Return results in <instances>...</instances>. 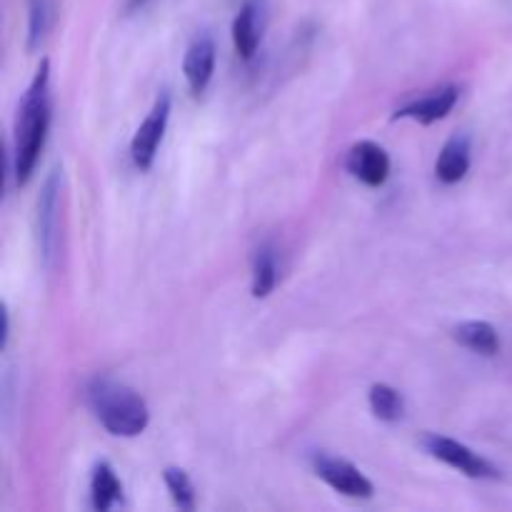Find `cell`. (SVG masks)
I'll return each instance as SVG.
<instances>
[{
  "label": "cell",
  "instance_id": "6da1fadb",
  "mask_svg": "<svg viewBox=\"0 0 512 512\" xmlns=\"http://www.w3.org/2000/svg\"><path fill=\"white\" fill-rule=\"evenodd\" d=\"M50 63L43 60L20 103L18 128H15V180L25 185L38 165L50 125Z\"/></svg>",
  "mask_w": 512,
  "mask_h": 512
},
{
  "label": "cell",
  "instance_id": "7a4b0ae2",
  "mask_svg": "<svg viewBox=\"0 0 512 512\" xmlns=\"http://www.w3.org/2000/svg\"><path fill=\"white\" fill-rule=\"evenodd\" d=\"M88 405L110 435L135 438L150 423V410L145 400L128 385L98 378L88 385Z\"/></svg>",
  "mask_w": 512,
  "mask_h": 512
},
{
  "label": "cell",
  "instance_id": "3957f363",
  "mask_svg": "<svg viewBox=\"0 0 512 512\" xmlns=\"http://www.w3.org/2000/svg\"><path fill=\"white\" fill-rule=\"evenodd\" d=\"M423 445L433 458L443 460L445 465L455 468L458 473L468 475V478H475V480L500 478L498 468H495L490 460H485L483 455H478L475 450H470L468 445L458 443V440L445 438V435H425Z\"/></svg>",
  "mask_w": 512,
  "mask_h": 512
},
{
  "label": "cell",
  "instance_id": "277c9868",
  "mask_svg": "<svg viewBox=\"0 0 512 512\" xmlns=\"http://www.w3.org/2000/svg\"><path fill=\"white\" fill-rule=\"evenodd\" d=\"M313 470L323 483H328L335 493L348 495V498L368 500L373 498L375 488L353 463L343 458H333V455L318 453L313 458Z\"/></svg>",
  "mask_w": 512,
  "mask_h": 512
},
{
  "label": "cell",
  "instance_id": "5b68a950",
  "mask_svg": "<svg viewBox=\"0 0 512 512\" xmlns=\"http://www.w3.org/2000/svg\"><path fill=\"white\" fill-rule=\"evenodd\" d=\"M170 118V95L160 93L155 100L153 110L148 113V118L140 123V128L135 130L133 143H130V155H133V163L140 170H148L153 165L155 153H158V145L163 140L165 128H168Z\"/></svg>",
  "mask_w": 512,
  "mask_h": 512
},
{
  "label": "cell",
  "instance_id": "8992f818",
  "mask_svg": "<svg viewBox=\"0 0 512 512\" xmlns=\"http://www.w3.org/2000/svg\"><path fill=\"white\" fill-rule=\"evenodd\" d=\"M353 178L365 183L368 188H380L390 175V158L385 153L383 145L373 143V140H360L350 148L348 160H345Z\"/></svg>",
  "mask_w": 512,
  "mask_h": 512
},
{
  "label": "cell",
  "instance_id": "52a82bcc",
  "mask_svg": "<svg viewBox=\"0 0 512 512\" xmlns=\"http://www.w3.org/2000/svg\"><path fill=\"white\" fill-rule=\"evenodd\" d=\"M215 70V43L210 35H198V38L190 43L188 53L183 60V73L185 80L190 85V93L203 95L205 88L210 85Z\"/></svg>",
  "mask_w": 512,
  "mask_h": 512
},
{
  "label": "cell",
  "instance_id": "ba28073f",
  "mask_svg": "<svg viewBox=\"0 0 512 512\" xmlns=\"http://www.w3.org/2000/svg\"><path fill=\"white\" fill-rule=\"evenodd\" d=\"M458 95H460V90L455 88V85L440 88V90H435V93L425 95V98L405 103L403 108L395 110L393 120L410 118V120H418V123H423V125H430V123H435V120H443L445 115L455 108V103H458Z\"/></svg>",
  "mask_w": 512,
  "mask_h": 512
},
{
  "label": "cell",
  "instance_id": "9c48e42d",
  "mask_svg": "<svg viewBox=\"0 0 512 512\" xmlns=\"http://www.w3.org/2000/svg\"><path fill=\"white\" fill-rule=\"evenodd\" d=\"M58 193H60V173L53 170L45 180V188L38 200V238L43 258L50 260L55 250V230H58Z\"/></svg>",
  "mask_w": 512,
  "mask_h": 512
},
{
  "label": "cell",
  "instance_id": "30bf717a",
  "mask_svg": "<svg viewBox=\"0 0 512 512\" xmlns=\"http://www.w3.org/2000/svg\"><path fill=\"white\" fill-rule=\"evenodd\" d=\"M470 170V140L465 135H453L448 143L443 145L435 163V175L440 183L455 185L468 175Z\"/></svg>",
  "mask_w": 512,
  "mask_h": 512
},
{
  "label": "cell",
  "instance_id": "8fae6325",
  "mask_svg": "<svg viewBox=\"0 0 512 512\" xmlns=\"http://www.w3.org/2000/svg\"><path fill=\"white\" fill-rule=\"evenodd\" d=\"M453 338L458 340L463 348L473 350V353L478 355H488V358L498 355L500 350L498 330L490 323H485V320H468V323H460L458 328L453 330Z\"/></svg>",
  "mask_w": 512,
  "mask_h": 512
},
{
  "label": "cell",
  "instance_id": "7c38bea8",
  "mask_svg": "<svg viewBox=\"0 0 512 512\" xmlns=\"http://www.w3.org/2000/svg\"><path fill=\"white\" fill-rule=\"evenodd\" d=\"M90 498H93V508L100 512L110 510L120 498H123V485H120L118 475L113 473V468H110L108 463H98L93 468Z\"/></svg>",
  "mask_w": 512,
  "mask_h": 512
},
{
  "label": "cell",
  "instance_id": "4fadbf2b",
  "mask_svg": "<svg viewBox=\"0 0 512 512\" xmlns=\"http://www.w3.org/2000/svg\"><path fill=\"white\" fill-rule=\"evenodd\" d=\"M260 28H258V8L253 3L245 5L233 20V45L240 58L250 60L258 50Z\"/></svg>",
  "mask_w": 512,
  "mask_h": 512
},
{
  "label": "cell",
  "instance_id": "5bb4252c",
  "mask_svg": "<svg viewBox=\"0 0 512 512\" xmlns=\"http://www.w3.org/2000/svg\"><path fill=\"white\" fill-rule=\"evenodd\" d=\"M370 410L378 420H385V423H395V420L403 418V395L398 393L395 388L385 383H375L370 388Z\"/></svg>",
  "mask_w": 512,
  "mask_h": 512
},
{
  "label": "cell",
  "instance_id": "9a60e30c",
  "mask_svg": "<svg viewBox=\"0 0 512 512\" xmlns=\"http://www.w3.org/2000/svg\"><path fill=\"white\" fill-rule=\"evenodd\" d=\"M278 283V263H275L273 248L263 245L253 258V295L268 298Z\"/></svg>",
  "mask_w": 512,
  "mask_h": 512
},
{
  "label": "cell",
  "instance_id": "2e32d148",
  "mask_svg": "<svg viewBox=\"0 0 512 512\" xmlns=\"http://www.w3.org/2000/svg\"><path fill=\"white\" fill-rule=\"evenodd\" d=\"M165 478V485H168L170 495H173L175 505H178L180 510H193L195 508V488L193 483H190L188 473L180 468H168L163 473Z\"/></svg>",
  "mask_w": 512,
  "mask_h": 512
},
{
  "label": "cell",
  "instance_id": "e0dca14e",
  "mask_svg": "<svg viewBox=\"0 0 512 512\" xmlns=\"http://www.w3.org/2000/svg\"><path fill=\"white\" fill-rule=\"evenodd\" d=\"M50 25V0H30V25H28V48L35 50L45 38Z\"/></svg>",
  "mask_w": 512,
  "mask_h": 512
},
{
  "label": "cell",
  "instance_id": "ac0fdd59",
  "mask_svg": "<svg viewBox=\"0 0 512 512\" xmlns=\"http://www.w3.org/2000/svg\"><path fill=\"white\" fill-rule=\"evenodd\" d=\"M8 330H10V320H8V310H5V305H3V348L5 345H8Z\"/></svg>",
  "mask_w": 512,
  "mask_h": 512
},
{
  "label": "cell",
  "instance_id": "d6986e66",
  "mask_svg": "<svg viewBox=\"0 0 512 512\" xmlns=\"http://www.w3.org/2000/svg\"><path fill=\"white\" fill-rule=\"evenodd\" d=\"M143 3H145V0H128V5H125V10H128V13H133V10L143 8Z\"/></svg>",
  "mask_w": 512,
  "mask_h": 512
}]
</instances>
